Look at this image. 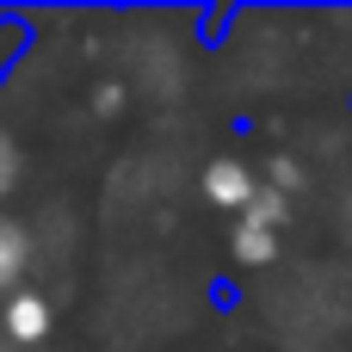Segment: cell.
Listing matches in <instances>:
<instances>
[{
	"label": "cell",
	"instance_id": "obj_5",
	"mask_svg": "<svg viewBox=\"0 0 352 352\" xmlns=\"http://www.w3.org/2000/svg\"><path fill=\"white\" fill-rule=\"evenodd\" d=\"M19 179H25V148H19V136L0 124V204L19 192Z\"/></svg>",
	"mask_w": 352,
	"mask_h": 352
},
{
	"label": "cell",
	"instance_id": "obj_3",
	"mask_svg": "<svg viewBox=\"0 0 352 352\" xmlns=\"http://www.w3.org/2000/svg\"><path fill=\"white\" fill-rule=\"evenodd\" d=\"M50 328H56L50 297H37V291H12V297L0 303V334H6L12 346H43Z\"/></svg>",
	"mask_w": 352,
	"mask_h": 352
},
{
	"label": "cell",
	"instance_id": "obj_6",
	"mask_svg": "<svg viewBox=\"0 0 352 352\" xmlns=\"http://www.w3.org/2000/svg\"><path fill=\"white\" fill-rule=\"evenodd\" d=\"M25 50V37H19V25H0V74L12 68V56Z\"/></svg>",
	"mask_w": 352,
	"mask_h": 352
},
{
	"label": "cell",
	"instance_id": "obj_7",
	"mask_svg": "<svg viewBox=\"0 0 352 352\" xmlns=\"http://www.w3.org/2000/svg\"><path fill=\"white\" fill-rule=\"evenodd\" d=\"M118 105H124V93H118V87H93V111H105V118H111Z\"/></svg>",
	"mask_w": 352,
	"mask_h": 352
},
{
	"label": "cell",
	"instance_id": "obj_1",
	"mask_svg": "<svg viewBox=\"0 0 352 352\" xmlns=\"http://www.w3.org/2000/svg\"><path fill=\"white\" fill-rule=\"evenodd\" d=\"M285 223H291V198L278 186H260V198L235 217V235H229L235 266H248V272L272 266L278 260V241H285Z\"/></svg>",
	"mask_w": 352,
	"mask_h": 352
},
{
	"label": "cell",
	"instance_id": "obj_4",
	"mask_svg": "<svg viewBox=\"0 0 352 352\" xmlns=\"http://www.w3.org/2000/svg\"><path fill=\"white\" fill-rule=\"evenodd\" d=\"M25 272H31V229L0 204V297L25 291Z\"/></svg>",
	"mask_w": 352,
	"mask_h": 352
},
{
	"label": "cell",
	"instance_id": "obj_2",
	"mask_svg": "<svg viewBox=\"0 0 352 352\" xmlns=\"http://www.w3.org/2000/svg\"><path fill=\"white\" fill-rule=\"evenodd\" d=\"M260 167L248 161V155H210L204 167H198V192H204V204L210 210H223V217H241L254 198H260Z\"/></svg>",
	"mask_w": 352,
	"mask_h": 352
}]
</instances>
